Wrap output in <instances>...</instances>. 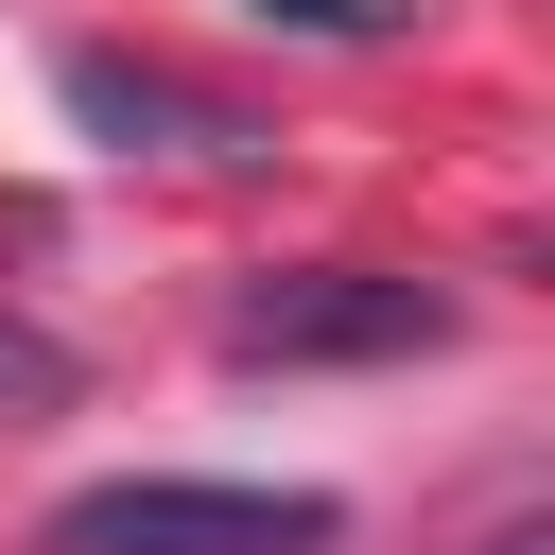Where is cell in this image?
<instances>
[{
  "mask_svg": "<svg viewBox=\"0 0 555 555\" xmlns=\"http://www.w3.org/2000/svg\"><path fill=\"white\" fill-rule=\"evenodd\" d=\"M330 486H225V468H104L35 520V555H330Z\"/></svg>",
  "mask_w": 555,
  "mask_h": 555,
  "instance_id": "1",
  "label": "cell"
},
{
  "mask_svg": "<svg viewBox=\"0 0 555 555\" xmlns=\"http://www.w3.org/2000/svg\"><path fill=\"white\" fill-rule=\"evenodd\" d=\"M416 347H451V295L399 260H295L225 295V364H416Z\"/></svg>",
  "mask_w": 555,
  "mask_h": 555,
  "instance_id": "2",
  "label": "cell"
},
{
  "mask_svg": "<svg viewBox=\"0 0 555 555\" xmlns=\"http://www.w3.org/2000/svg\"><path fill=\"white\" fill-rule=\"evenodd\" d=\"M52 87H69V121H87L104 156H260V121H243L225 87H173V69H139V52H52Z\"/></svg>",
  "mask_w": 555,
  "mask_h": 555,
  "instance_id": "3",
  "label": "cell"
},
{
  "mask_svg": "<svg viewBox=\"0 0 555 555\" xmlns=\"http://www.w3.org/2000/svg\"><path fill=\"white\" fill-rule=\"evenodd\" d=\"M35 399H69V347H52V330H17V312H0V416H35Z\"/></svg>",
  "mask_w": 555,
  "mask_h": 555,
  "instance_id": "4",
  "label": "cell"
},
{
  "mask_svg": "<svg viewBox=\"0 0 555 555\" xmlns=\"http://www.w3.org/2000/svg\"><path fill=\"white\" fill-rule=\"evenodd\" d=\"M243 17H278V35H330V52H364L399 0H243Z\"/></svg>",
  "mask_w": 555,
  "mask_h": 555,
  "instance_id": "5",
  "label": "cell"
}]
</instances>
